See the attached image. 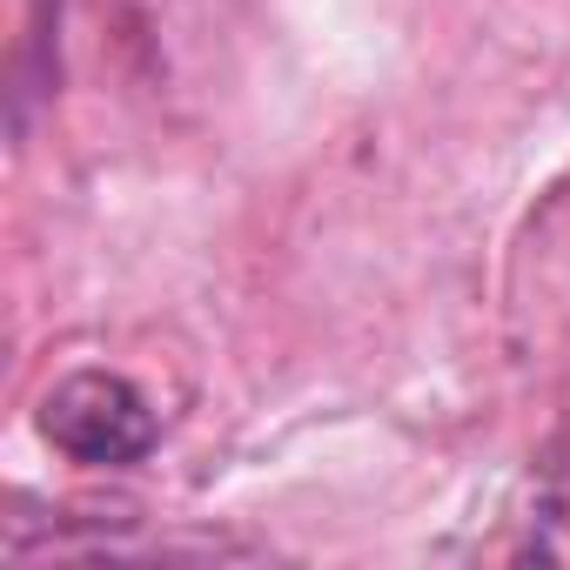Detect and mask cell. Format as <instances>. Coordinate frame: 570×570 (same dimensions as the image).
Returning a JSON list of instances; mask_svg holds the SVG:
<instances>
[{
  "label": "cell",
  "instance_id": "cell-1",
  "mask_svg": "<svg viewBox=\"0 0 570 570\" xmlns=\"http://www.w3.org/2000/svg\"><path fill=\"white\" fill-rule=\"evenodd\" d=\"M41 436L88 463V470H128L155 450L161 423L148 410V396L128 383V376H108V370H75L68 383L48 390L41 403Z\"/></svg>",
  "mask_w": 570,
  "mask_h": 570
},
{
  "label": "cell",
  "instance_id": "cell-2",
  "mask_svg": "<svg viewBox=\"0 0 570 570\" xmlns=\"http://www.w3.org/2000/svg\"><path fill=\"white\" fill-rule=\"evenodd\" d=\"M523 550L570 563V436L550 443L543 463H537V503H530V537H523Z\"/></svg>",
  "mask_w": 570,
  "mask_h": 570
}]
</instances>
